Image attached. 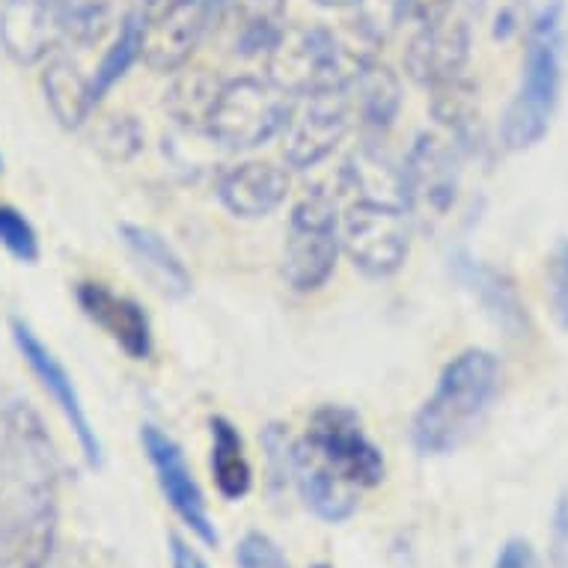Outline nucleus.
<instances>
[{
    "label": "nucleus",
    "mask_w": 568,
    "mask_h": 568,
    "mask_svg": "<svg viewBox=\"0 0 568 568\" xmlns=\"http://www.w3.org/2000/svg\"><path fill=\"white\" fill-rule=\"evenodd\" d=\"M500 387V364L485 348L456 354L423 408L414 417L410 440L423 456H447L474 438Z\"/></svg>",
    "instance_id": "f257e3e1"
},
{
    "label": "nucleus",
    "mask_w": 568,
    "mask_h": 568,
    "mask_svg": "<svg viewBox=\"0 0 568 568\" xmlns=\"http://www.w3.org/2000/svg\"><path fill=\"white\" fill-rule=\"evenodd\" d=\"M373 33L366 28H280L268 48V81L290 95L345 90L373 65Z\"/></svg>",
    "instance_id": "f03ea898"
},
{
    "label": "nucleus",
    "mask_w": 568,
    "mask_h": 568,
    "mask_svg": "<svg viewBox=\"0 0 568 568\" xmlns=\"http://www.w3.org/2000/svg\"><path fill=\"white\" fill-rule=\"evenodd\" d=\"M562 0H550V7L539 12L532 21L530 39H527V57H524V78L518 95L509 104V111L500 125L504 146L513 152L536 146L550 129L554 111L559 102V84H562Z\"/></svg>",
    "instance_id": "7ed1b4c3"
},
{
    "label": "nucleus",
    "mask_w": 568,
    "mask_h": 568,
    "mask_svg": "<svg viewBox=\"0 0 568 568\" xmlns=\"http://www.w3.org/2000/svg\"><path fill=\"white\" fill-rule=\"evenodd\" d=\"M292 99L260 78H235L217 87L205 111V129L224 150H256L277 138L292 120Z\"/></svg>",
    "instance_id": "20e7f679"
},
{
    "label": "nucleus",
    "mask_w": 568,
    "mask_h": 568,
    "mask_svg": "<svg viewBox=\"0 0 568 568\" xmlns=\"http://www.w3.org/2000/svg\"><path fill=\"white\" fill-rule=\"evenodd\" d=\"M339 242L354 268L366 277H390L410 251V212L405 200L361 194L339 224Z\"/></svg>",
    "instance_id": "39448f33"
},
{
    "label": "nucleus",
    "mask_w": 568,
    "mask_h": 568,
    "mask_svg": "<svg viewBox=\"0 0 568 568\" xmlns=\"http://www.w3.org/2000/svg\"><path fill=\"white\" fill-rule=\"evenodd\" d=\"M339 247L343 242L336 200L325 191H313L292 209L283 251V277L301 295L322 290L334 274Z\"/></svg>",
    "instance_id": "423d86ee"
},
{
    "label": "nucleus",
    "mask_w": 568,
    "mask_h": 568,
    "mask_svg": "<svg viewBox=\"0 0 568 568\" xmlns=\"http://www.w3.org/2000/svg\"><path fill=\"white\" fill-rule=\"evenodd\" d=\"M301 444L357 491L382 485L387 476L384 453L369 440L361 417L343 405H322L313 410Z\"/></svg>",
    "instance_id": "0eeeda50"
},
{
    "label": "nucleus",
    "mask_w": 568,
    "mask_h": 568,
    "mask_svg": "<svg viewBox=\"0 0 568 568\" xmlns=\"http://www.w3.org/2000/svg\"><path fill=\"white\" fill-rule=\"evenodd\" d=\"M140 444H143V453L150 458L152 470H155V483H159L170 509L179 515V521L185 524L203 545L217 548L221 536H217L215 521L209 515V504H205V494L196 483L182 447L170 438L168 432L152 426V423H146L140 429Z\"/></svg>",
    "instance_id": "6e6552de"
},
{
    "label": "nucleus",
    "mask_w": 568,
    "mask_h": 568,
    "mask_svg": "<svg viewBox=\"0 0 568 568\" xmlns=\"http://www.w3.org/2000/svg\"><path fill=\"white\" fill-rule=\"evenodd\" d=\"M12 339H16V348L24 357V364L30 366V373L37 375L39 387L54 399V405L63 410L65 423H69V429L75 432L78 447L84 453L87 465L90 467H102L104 462V449L102 440L95 435L93 423L87 417V408L81 396H78L75 382L69 378L65 373V366L60 364L54 357V352L48 348L37 334H33V327L24 322V318H12Z\"/></svg>",
    "instance_id": "1a4fd4ad"
},
{
    "label": "nucleus",
    "mask_w": 568,
    "mask_h": 568,
    "mask_svg": "<svg viewBox=\"0 0 568 568\" xmlns=\"http://www.w3.org/2000/svg\"><path fill=\"white\" fill-rule=\"evenodd\" d=\"M221 19V0H170L159 19L146 21L143 60L155 72H176Z\"/></svg>",
    "instance_id": "9d476101"
},
{
    "label": "nucleus",
    "mask_w": 568,
    "mask_h": 568,
    "mask_svg": "<svg viewBox=\"0 0 568 568\" xmlns=\"http://www.w3.org/2000/svg\"><path fill=\"white\" fill-rule=\"evenodd\" d=\"M310 104L304 113H292L286 125V143L283 159L295 170L316 168L336 150V143L345 138L352 122V95L345 90H327V93L307 95Z\"/></svg>",
    "instance_id": "9b49d317"
},
{
    "label": "nucleus",
    "mask_w": 568,
    "mask_h": 568,
    "mask_svg": "<svg viewBox=\"0 0 568 568\" xmlns=\"http://www.w3.org/2000/svg\"><path fill=\"white\" fill-rule=\"evenodd\" d=\"M405 205L414 217H444L456 203V155L438 138H419L402 170Z\"/></svg>",
    "instance_id": "f8f14e48"
},
{
    "label": "nucleus",
    "mask_w": 568,
    "mask_h": 568,
    "mask_svg": "<svg viewBox=\"0 0 568 568\" xmlns=\"http://www.w3.org/2000/svg\"><path fill=\"white\" fill-rule=\"evenodd\" d=\"M78 307L95 327H102L131 361H146L152 354V322L146 310L129 295L113 292L99 280L78 283Z\"/></svg>",
    "instance_id": "ddd939ff"
},
{
    "label": "nucleus",
    "mask_w": 568,
    "mask_h": 568,
    "mask_svg": "<svg viewBox=\"0 0 568 568\" xmlns=\"http://www.w3.org/2000/svg\"><path fill=\"white\" fill-rule=\"evenodd\" d=\"M0 42L19 63H37L69 42L60 0H7L0 12Z\"/></svg>",
    "instance_id": "4468645a"
},
{
    "label": "nucleus",
    "mask_w": 568,
    "mask_h": 568,
    "mask_svg": "<svg viewBox=\"0 0 568 568\" xmlns=\"http://www.w3.org/2000/svg\"><path fill=\"white\" fill-rule=\"evenodd\" d=\"M54 545V500L10 504L0 524V568H45Z\"/></svg>",
    "instance_id": "2eb2a0df"
},
{
    "label": "nucleus",
    "mask_w": 568,
    "mask_h": 568,
    "mask_svg": "<svg viewBox=\"0 0 568 568\" xmlns=\"http://www.w3.org/2000/svg\"><path fill=\"white\" fill-rule=\"evenodd\" d=\"M470 51V33L465 21H440L432 28H419V33L410 39L405 65L408 75L419 84H447L458 78L462 65L467 63Z\"/></svg>",
    "instance_id": "dca6fc26"
},
{
    "label": "nucleus",
    "mask_w": 568,
    "mask_h": 568,
    "mask_svg": "<svg viewBox=\"0 0 568 568\" xmlns=\"http://www.w3.org/2000/svg\"><path fill=\"white\" fill-rule=\"evenodd\" d=\"M286 194H290L286 170L268 161H247V164L226 170L217 185V196L226 205V212L244 221L271 215L286 200Z\"/></svg>",
    "instance_id": "f3484780"
},
{
    "label": "nucleus",
    "mask_w": 568,
    "mask_h": 568,
    "mask_svg": "<svg viewBox=\"0 0 568 568\" xmlns=\"http://www.w3.org/2000/svg\"><path fill=\"white\" fill-rule=\"evenodd\" d=\"M120 239L129 247L131 260L138 265L150 286L164 298H185L194 290V277L185 268V262L173 251V244L150 226L120 224Z\"/></svg>",
    "instance_id": "a211bd4d"
},
{
    "label": "nucleus",
    "mask_w": 568,
    "mask_h": 568,
    "mask_svg": "<svg viewBox=\"0 0 568 568\" xmlns=\"http://www.w3.org/2000/svg\"><path fill=\"white\" fill-rule=\"evenodd\" d=\"M292 479L298 485L301 500L307 504L313 515H318L327 524H343L357 513V488L348 485L343 476H336L327 465H322L304 444H295V467H292Z\"/></svg>",
    "instance_id": "6ab92c4d"
},
{
    "label": "nucleus",
    "mask_w": 568,
    "mask_h": 568,
    "mask_svg": "<svg viewBox=\"0 0 568 568\" xmlns=\"http://www.w3.org/2000/svg\"><path fill=\"white\" fill-rule=\"evenodd\" d=\"M456 274L467 290L483 301L485 313L504 327L506 334L524 336V331H527V313L524 310L527 307L518 298L513 280L500 274L497 268H491V265H485V262L470 260L467 253H458L456 256Z\"/></svg>",
    "instance_id": "aec40b11"
},
{
    "label": "nucleus",
    "mask_w": 568,
    "mask_h": 568,
    "mask_svg": "<svg viewBox=\"0 0 568 568\" xmlns=\"http://www.w3.org/2000/svg\"><path fill=\"white\" fill-rule=\"evenodd\" d=\"M283 7L286 0H221L217 24L233 30V48L239 54H260L277 39Z\"/></svg>",
    "instance_id": "412c9836"
},
{
    "label": "nucleus",
    "mask_w": 568,
    "mask_h": 568,
    "mask_svg": "<svg viewBox=\"0 0 568 568\" xmlns=\"http://www.w3.org/2000/svg\"><path fill=\"white\" fill-rule=\"evenodd\" d=\"M209 429H212V476L217 491L226 500H244L253 488V467L242 432L226 417L209 419Z\"/></svg>",
    "instance_id": "4be33fe9"
},
{
    "label": "nucleus",
    "mask_w": 568,
    "mask_h": 568,
    "mask_svg": "<svg viewBox=\"0 0 568 568\" xmlns=\"http://www.w3.org/2000/svg\"><path fill=\"white\" fill-rule=\"evenodd\" d=\"M42 87H45L48 108L63 129H78L90 120L95 108L93 90H90V78L81 75L75 63L54 60L42 75Z\"/></svg>",
    "instance_id": "5701e85b"
},
{
    "label": "nucleus",
    "mask_w": 568,
    "mask_h": 568,
    "mask_svg": "<svg viewBox=\"0 0 568 568\" xmlns=\"http://www.w3.org/2000/svg\"><path fill=\"white\" fill-rule=\"evenodd\" d=\"M146 12L131 10L120 24V33L113 39V45L104 51L102 63L95 69V75L90 78V90H93L95 104L102 102L104 95L111 93L113 87L120 84L131 65L143 57V33H146Z\"/></svg>",
    "instance_id": "b1692460"
},
{
    "label": "nucleus",
    "mask_w": 568,
    "mask_h": 568,
    "mask_svg": "<svg viewBox=\"0 0 568 568\" xmlns=\"http://www.w3.org/2000/svg\"><path fill=\"white\" fill-rule=\"evenodd\" d=\"M348 90L357 93V99H354L357 113H361V120L369 129H387L396 111H399V81H396V75L387 65H366L364 72L348 84Z\"/></svg>",
    "instance_id": "393cba45"
},
{
    "label": "nucleus",
    "mask_w": 568,
    "mask_h": 568,
    "mask_svg": "<svg viewBox=\"0 0 568 568\" xmlns=\"http://www.w3.org/2000/svg\"><path fill=\"white\" fill-rule=\"evenodd\" d=\"M435 116L447 125H456L458 131L467 129L470 122L479 116V108H476V93L474 87L462 81V78H453L447 84L435 87Z\"/></svg>",
    "instance_id": "a878e982"
},
{
    "label": "nucleus",
    "mask_w": 568,
    "mask_h": 568,
    "mask_svg": "<svg viewBox=\"0 0 568 568\" xmlns=\"http://www.w3.org/2000/svg\"><path fill=\"white\" fill-rule=\"evenodd\" d=\"M0 244L16 256L19 262H33L39 260V233L37 226L30 224L24 212H19L16 205L0 203Z\"/></svg>",
    "instance_id": "bb28decb"
},
{
    "label": "nucleus",
    "mask_w": 568,
    "mask_h": 568,
    "mask_svg": "<svg viewBox=\"0 0 568 568\" xmlns=\"http://www.w3.org/2000/svg\"><path fill=\"white\" fill-rule=\"evenodd\" d=\"M262 447L268 458V479L274 491H283L292 479V467H295V444H292L290 432L280 423H271L268 429L262 432Z\"/></svg>",
    "instance_id": "cd10ccee"
},
{
    "label": "nucleus",
    "mask_w": 568,
    "mask_h": 568,
    "mask_svg": "<svg viewBox=\"0 0 568 568\" xmlns=\"http://www.w3.org/2000/svg\"><path fill=\"white\" fill-rule=\"evenodd\" d=\"M235 562L239 568H292L277 541L260 530L244 532L235 548Z\"/></svg>",
    "instance_id": "c85d7f7f"
},
{
    "label": "nucleus",
    "mask_w": 568,
    "mask_h": 568,
    "mask_svg": "<svg viewBox=\"0 0 568 568\" xmlns=\"http://www.w3.org/2000/svg\"><path fill=\"white\" fill-rule=\"evenodd\" d=\"M550 304L557 313L559 325L568 331V242L550 260Z\"/></svg>",
    "instance_id": "c756f323"
},
{
    "label": "nucleus",
    "mask_w": 568,
    "mask_h": 568,
    "mask_svg": "<svg viewBox=\"0 0 568 568\" xmlns=\"http://www.w3.org/2000/svg\"><path fill=\"white\" fill-rule=\"evenodd\" d=\"M453 0H399V12L419 28H432L447 21Z\"/></svg>",
    "instance_id": "7c9ffc66"
},
{
    "label": "nucleus",
    "mask_w": 568,
    "mask_h": 568,
    "mask_svg": "<svg viewBox=\"0 0 568 568\" xmlns=\"http://www.w3.org/2000/svg\"><path fill=\"white\" fill-rule=\"evenodd\" d=\"M550 562L554 568H568V494H562L554 506L550 524Z\"/></svg>",
    "instance_id": "2f4dec72"
},
{
    "label": "nucleus",
    "mask_w": 568,
    "mask_h": 568,
    "mask_svg": "<svg viewBox=\"0 0 568 568\" xmlns=\"http://www.w3.org/2000/svg\"><path fill=\"white\" fill-rule=\"evenodd\" d=\"M494 568H539V557L527 539H509L494 559Z\"/></svg>",
    "instance_id": "473e14b6"
},
{
    "label": "nucleus",
    "mask_w": 568,
    "mask_h": 568,
    "mask_svg": "<svg viewBox=\"0 0 568 568\" xmlns=\"http://www.w3.org/2000/svg\"><path fill=\"white\" fill-rule=\"evenodd\" d=\"M168 545H170V562H173V568H209L203 554H200L196 548H191L179 532H170Z\"/></svg>",
    "instance_id": "72a5a7b5"
},
{
    "label": "nucleus",
    "mask_w": 568,
    "mask_h": 568,
    "mask_svg": "<svg viewBox=\"0 0 568 568\" xmlns=\"http://www.w3.org/2000/svg\"><path fill=\"white\" fill-rule=\"evenodd\" d=\"M322 7H334V10H343V7H354V3H361V0H316Z\"/></svg>",
    "instance_id": "f704fd0d"
},
{
    "label": "nucleus",
    "mask_w": 568,
    "mask_h": 568,
    "mask_svg": "<svg viewBox=\"0 0 568 568\" xmlns=\"http://www.w3.org/2000/svg\"><path fill=\"white\" fill-rule=\"evenodd\" d=\"M313 568H331V566H325V562H318V566H313Z\"/></svg>",
    "instance_id": "c9c22d12"
},
{
    "label": "nucleus",
    "mask_w": 568,
    "mask_h": 568,
    "mask_svg": "<svg viewBox=\"0 0 568 568\" xmlns=\"http://www.w3.org/2000/svg\"><path fill=\"white\" fill-rule=\"evenodd\" d=\"M0 173H3V159H0Z\"/></svg>",
    "instance_id": "e433bc0d"
}]
</instances>
